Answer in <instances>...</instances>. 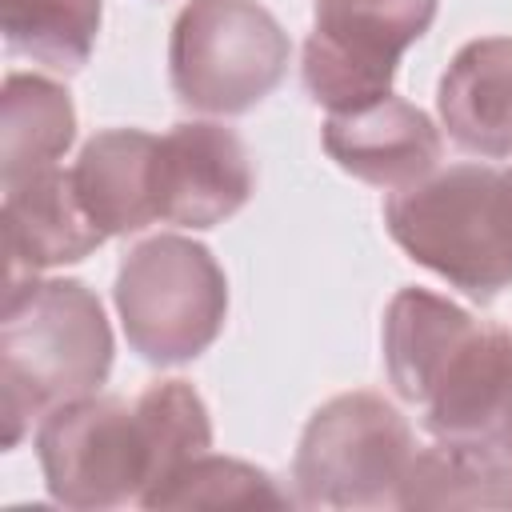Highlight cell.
Returning a JSON list of instances; mask_svg holds the SVG:
<instances>
[{"label": "cell", "mask_w": 512, "mask_h": 512, "mask_svg": "<svg viewBox=\"0 0 512 512\" xmlns=\"http://www.w3.org/2000/svg\"><path fill=\"white\" fill-rule=\"evenodd\" d=\"M208 448L212 420L188 380L148 384L132 404L92 392L52 408L36 428L48 496L80 512L144 504Z\"/></svg>", "instance_id": "6da1fadb"}, {"label": "cell", "mask_w": 512, "mask_h": 512, "mask_svg": "<svg viewBox=\"0 0 512 512\" xmlns=\"http://www.w3.org/2000/svg\"><path fill=\"white\" fill-rule=\"evenodd\" d=\"M112 328L84 280L8 276L0 320V420L16 448L32 420L100 392L112 372Z\"/></svg>", "instance_id": "7a4b0ae2"}, {"label": "cell", "mask_w": 512, "mask_h": 512, "mask_svg": "<svg viewBox=\"0 0 512 512\" xmlns=\"http://www.w3.org/2000/svg\"><path fill=\"white\" fill-rule=\"evenodd\" d=\"M388 236L428 272L488 304L512 288V168L448 164L384 200Z\"/></svg>", "instance_id": "3957f363"}, {"label": "cell", "mask_w": 512, "mask_h": 512, "mask_svg": "<svg viewBox=\"0 0 512 512\" xmlns=\"http://www.w3.org/2000/svg\"><path fill=\"white\" fill-rule=\"evenodd\" d=\"M112 300L128 348L160 368L208 352L228 320V280L220 260L180 232H160L128 248L116 268Z\"/></svg>", "instance_id": "277c9868"}, {"label": "cell", "mask_w": 512, "mask_h": 512, "mask_svg": "<svg viewBox=\"0 0 512 512\" xmlns=\"http://www.w3.org/2000/svg\"><path fill=\"white\" fill-rule=\"evenodd\" d=\"M292 40L260 0H188L168 36V80L184 108L240 116L272 96Z\"/></svg>", "instance_id": "5b68a950"}, {"label": "cell", "mask_w": 512, "mask_h": 512, "mask_svg": "<svg viewBox=\"0 0 512 512\" xmlns=\"http://www.w3.org/2000/svg\"><path fill=\"white\" fill-rule=\"evenodd\" d=\"M416 436L396 404L376 392L324 400L296 444L292 488L304 508H400Z\"/></svg>", "instance_id": "8992f818"}, {"label": "cell", "mask_w": 512, "mask_h": 512, "mask_svg": "<svg viewBox=\"0 0 512 512\" xmlns=\"http://www.w3.org/2000/svg\"><path fill=\"white\" fill-rule=\"evenodd\" d=\"M440 0H312L304 88L328 112L392 92L400 56L432 28Z\"/></svg>", "instance_id": "52a82bcc"}, {"label": "cell", "mask_w": 512, "mask_h": 512, "mask_svg": "<svg viewBox=\"0 0 512 512\" xmlns=\"http://www.w3.org/2000/svg\"><path fill=\"white\" fill-rule=\"evenodd\" d=\"M256 188L244 140L212 120H184L156 144V212L176 228H216Z\"/></svg>", "instance_id": "ba28073f"}, {"label": "cell", "mask_w": 512, "mask_h": 512, "mask_svg": "<svg viewBox=\"0 0 512 512\" xmlns=\"http://www.w3.org/2000/svg\"><path fill=\"white\" fill-rule=\"evenodd\" d=\"M320 140L336 168L384 192H400L432 176L444 152V136L432 116L396 92L352 112H328Z\"/></svg>", "instance_id": "9c48e42d"}, {"label": "cell", "mask_w": 512, "mask_h": 512, "mask_svg": "<svg viewBox=\"0 0 512 512\" xmlns=\"http://www.w3.org/2000/svg\"><path fill=\"white\" fill-rule=\"evenodd\" d=\"M420 424L448 444H512V332L480 324L432 396Z\"/></svg>", "instance_id": "30bf717a"}, {"label": "cell", "mask_w": 512, "mask_h": 512, "mask_svg": "<svg viewBox=\"0 0 512 512\" xmlns=\"http://www.w3.org/2000/svg\"><path fill=\"white\" fill-rule=\"evenodd\" d=\"M108 236L84 212L72 168H40L4 188V248L8 276L80 264Z\"/></svg>", "instance_id": "8fae6325"}, {"label": "cell", "mask_w": 512, "mask_h": 512, "mask_svg": "<svg viewBox=\"0 0 512 512\" xmlns=\"http://www.w3.org/2000/svg\"><path fill=\"white\" fill-rule=\"evenodd\" d=\"M480 332V320L428 288H400L384 308V368L400 400L420 408L464 344Z\"/></svg>", "instance_id": "7c38bea8"}, {"label": "cell", "mask_w": 512, "mask_h": 512, "mask_svg": "<svg viewBox=\"0 0 512 512\" xmlns=\"http://www.w3.org/2000/svg\"><path fill=\"white\" fill-rule=\"evenodd\" d=\"M448 140L484 160L512 156V36L468 40L436 88Z\"/></svg>", "instance_id": "4fadbf2b"}, {"label": "cell", "mask_w": 512, "mask_h": 512, "mask_svg": "<svg viewBox=\"0 0 512 512\" xmlns=\"http://www.w3.org/2000/svg\"><path fill=\"white\" fill-rule=\"evenodd\" d=\"M156 144L160 136L144 128H104L80 148L72 184L84 212L104 236H136L152 220H160Z\"/></svg>", "instance_id": "5bb4252c"}, {"label": "cell", "mask_w": 512, "mask_h": 512, "mask_svg": "<svg viewBox=\"0 0 512 512\" xmlns=\"http://www.w3.org/2000/svg\"><path fill=\"white\" fill-rule=\"evenodd\" d=\"M76 140V104L64 84L36 72H8L0 92V176L4 188L52 168Z\"/></svg>", "instance_id": "9a60e30c"}, {"label": "cell", "mask_w": 512, "mask_h": 512, "mask_svg": "<svg viewBox=\"0 0 512 512\" xmlns=\"http://www.w3.org/2000/svg\"><path fill=\"white\" fill-rule=\"evenodd\" d=\"M512 444H448L416 448L400 484V508H508Z\"/></svg>", "instance_id": "2e32d148"}, {"label": "cell", "mask_w": 512, "mask_h": 512, "mask_svg": "<svg viewBox=\"0 0 512 512\" xmlns=\"http://www.w3.org/2000/svg\"><path fill=\"white\" fill-rule=\"evenodd\" d=\"M104 0H0V32L12 56L52 72H80L100 36Z\"/></svg>", "instance_id": "e0dca14e"}, {"label": "cell", "mask_w": 512, "mask_h": 512, "mask_svg": "<svg viewBox=\"0 0 512 512\" xmlns=\"http://www.w3.org/2000/svg\"><path fill=\"white\" fill-rule=\"evenodd\" d=\"M296 496H288L272 472L236 460V456H196L176 476H168L144 508H288Z\"/></svg>", "instance_id": "ac0fdd59"}, {"label": "cell", "mask_w": 512, "mask_h": 512, "mask_svg": "<svg viewBox=\"0 0 512 512\" xmlns=\"http://www.w3.org/2000/svg\"><path fill=\"white\" fill-rule=\"evenodd\" d=\"M508 508H512V496H508Z\"/></svg>", "instance_id": "d6986e66"}]
</instances>
